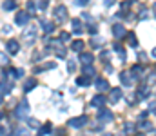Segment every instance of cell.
Masks as SVG:
<instances>
[{"label":"cell","mask_w":156,"mask_h":136,"mask_svg":"<svg viewBox=\"0 0 156 136\" xmlns=\"http://www.w3.org/2000/svg\"><path fill=\"white\" fill-rule=\"evenodd\" d=\"M47 51L55 53L58 58H66V54H67V49H66V45L62 44L60 38H58V40H49V44H47Z\"/></svg>","instance_id":"cell-1"},{"label":"cell","mask_w":156,"mask_h":136,"mask_svg":"<svg viewBox=\"0 0 156 136\" xmlns=\"http://www.w3.org/2000/svg\"><path fill=\"white\" fill-rule=\"evenodd\" d=\"M29 111H31V107H29L27 100H22V102L16 105V109H15V116H16L18 120H27Z\"/></svg>","instance_id":"cell-2"},{"label":"cell","mask_w":156,"mask_h":136,"mask_svg":"<svg viewBox=\"0 0 156 136\" xmlns=\"http://www.w3.org/2000/svg\"><path fill=\"white\" fill-rule=\"evenodd\" d=\"M22 40H24L27 45L35 44V40H37V27H35V26H29L27 29H24V33H22Z\"/></svg>","instance_id":"cell-3"},{"label":"cell","mask_w":156,"mask_h":136,"mask_svg":"<svg viewBox=\"0 0 156 136\" xmlns=\"http://www.w3.org/2000/svg\"><path fill=\"white\" fill-rule=\"evenodd\" d=\"M55 20L58 22V24H64L66 20H67V7L66 5H56L55 7Z\"/></svg>","instance_id":"cell-4"},{"label":"cell","mask_w":156,"mask_h":136,"mask_svg":"<svg viewBox=\"0 0 156 136\" xmlns=\"http://www.w3.org/2000/svg\"><path fill=\"white\" fill-rule=\"evenodd\" d=\"M120 82H122L123 87H131V85L134 84V76L131 75V71H122V75H120Z\"/></svg>","instance_id":"cell-5"},{"label":"cell","mask_w":156,"mask_h":136,"mask_svg":"<svg viewBox=\"0 0 156 136\" xmlns=\"http://www.w3.org/2000/svg\"><path fill=\"white\" fill-rule=\"evenodd\" d=\"M29 18H31V15H29L27 11H20V13H16V16H15V24H16V26H27Z\"/></svg>","instance_id":"cell-6"},{"label":"cell","mask_w":156,"mask_h":136,"mask_svg":"<svg viewBox=\"0 0 156 136\" xmlns=\"http://www.w3.org/2000/svg\"><path fill=\"white\" fill-rule=\"evenodd\" d=\"M87 124V116H78V118H71L69 120V127H75V129H80Z\"/></svg>","instance_id":"cell-7"},{"label":"cell","mask_w":156,"mask_h":136,"mask_svg":"<svg viewBox=\"0 0 156 136\" xmlns=\"http://www.w3.org/2000/svg\"><path fill=\"white\" fill-rule=\"evenodd\" d=\"M113 35H115L116 40H120V38L127 37V31H125V27H123L122 24H115V26H113Z\"/></svg>","instance_id":"cell-8"},{"label":"cell","mask_w":156,"mask_h":136,"mask_svg":"<svg viewBox=\"0 0 156 136\" xmlns=\"http://www.w3.org/2000/svg\"><path fill=\"white\" fill-rule=\"evenodd\" d=\"M120 98H122V89L120 87H113V89L109 91V102L111 103H118Z\"/></svg>","instance_id":"cell-9"},{"label":"cell","mask_w":156,"mask_h":136,"mask_svg":"<svg viewBox=\"0 0 156 136\" xmlns=\"http://www.w3.org/2000/svg\"><path fill=\"white\" fill-rule=\"evenodd\" d=\"M107 102V98L104 96V94H96V96H93V100H91V105L93 107H104V103Z\"/></svg>","instance_id":"cell-10"},{"label":"cell","mask_w":156,"mask_h":136,"mask_svg":"<svg viewBox=\"0 0 156 136\" xmlns=\"http://www.w3.org/2000/svg\"><path fill=\"white\" fill-rule=\"evenodd\" d=\"M5 49H7V53H11V54H16V53L20 51V44H18L16 40H9V42L5 44Z\"/></svg>","instance_id":"cell-11"},{"label":"cell","mask_w":156,"mask_h":136,"mask_svg":"<svg viewBox=\"0 0 156 136\" xmlns=\"http://www.w3.org/2000/svg\"><path fill=\"white\" fill-rule=\"evenodd\" d=\"M71 26H73V33H75V35H82V33H83V24H82V20L73 18V20H71Z\"/></svg>","instance_id":"cell-12"},{"label":"cell","mask_w":156,"mask_h":136,"mask_svg":"<svg viewBox=\"0 0 156 136\" xmlns=\"http://www.w3.org/2000/svg\"><path fill=\"white\" fill-rule=\"evenodd\" d=\"M98 118H100V122H113V113L107 109H100Z\"/></svg>","instance_id":"cell-13"},{"label":"cell","mask_w":156,"mask_h":136,"mask_svg":"<svg viewBox=\"0 0 156 136\" xmlns=\"http://www.w3.org/2000/svg\"><path fill=\"white\" fill-rule=\"evenodd\" d=\"M40 26H42L44 33H47V35H51V33L55 31V24H53V22H47V20H40Z\"/></svg>","instance_id":"cell-14"},{"label":"cell","mask_w":156,"mask_h":136,"mask_svg":"<svg viewBox=\"0 0 156 136\" xmlns=\"http://www.w3.org/2000/svg\"><path fill=\"white\" fill-rule=\"evenodd\" d=\"M94 85H96V89L98 91H107L109 89V82H107L105 78H96Z\"/></svg>","instance_id":"cell-15"},{"label":"cell","mask_w":156,"mask_h":136,"mask_svg":"<svg viewBox=\"0 0 156 136\" xmlns=\"http://www.w3.org/2000/svg\"><path fill=\"white\" fill-rule=\"evenodd\" d=\"M80 62H82V65H93V54L91 53H82Z\"/></svg>","instance_id":"cell-16"},{"label":"cell","mask_w":156,"mask_h":136,"mask_svg":"<svg viewBox=\"0 0 156 136\" xmlns=\"http://www.w3.org/2000/svg\"><path fill=\"white\" fill-rule=\"evenodd\" d=\"M5 76H11V78H22V76H24V71H22V69H15V67H11V69H7Z\"/></svg>","instance_id":"cell-17"},{"label":"cell","mask_w":156,"mask_h":136,"mask_svg":"<svg viewBox=\"0 0 156 136\" xmlns=\"http://www.w3.org/2000/svg\"><path fill=\"white\" fill-rule=\"evenodd\" d=\"M76 85H82V87H87V85H91V76H87V75H83V76H78V78H76Z\"/></svg>","instance_id":"cell-18"},{"label":"cell","mask_w":156,"mask_h":136,"mask_svg":"<svg viewBox=\"0 0 156 136\" xmlns=\"http://www.w3.org/2000/svg\"><path fill=\"white\" fill-rule=\"evenodd\" d=\"M149 94H151V87L149 85H140L138 87V96L140 98H147Z\"/></svg>","instance_id":"cell-19"},{"label":"cell","mask_w":156,"mask_h":136,"mask_svg":"<svg viewBox=\"0 0 156 136\" xmlns=\"http://www.w3.org/2000/svg\"><path fill=\"white\" fill-rule=\"evenodd\" d=\"M56 65L53 64V62H47V64H44V65H38V67H35V73H42V71H49V69H55Z\"/></svg>","instance_id":"cell-20"},{"label":"cell","mask_w":156,"mask_h":136,"mask_svg":"<svg viewBox=\"0 0 156 136\" xmlns=\"http://www.w3.org/2000/svg\"><path fill=\"white\" fill-rule=\"evenodd\" d=\"M35 87H37L35 78H27V80H26V84H24V91H26V92H29V91H33Z\"/></svg>","instance_id":"cell-21"},{"label":"cell","mask_w":156,"mask_h":136,"mask_svg":"<svg viewBox=\"0 0 156 136\" xmlns=\"http://www.w3.org/2000/svg\"><path fill=\"white\" fill-rule=\"evenodd\" d=\"M2 9H4V11H13V9H16V2H15V0H5V2L2 4Z\"/></svg>","instance_id":"cell-22"},{"label":"cell","mask_w":156,"mask_h":136,"mask_svg":"<svg viewBox=\"0 0 156 136\" xmlns=\"http://www.w3.org/2000/svg\"><path fill=\"white\" fill-rule=\"evenodd\" d=\"M115 51L118 53V56H120V60H122V62H123V60H127V53H125V49H123L120 44H115Z\"/></svg>","instance_id":"cell-23"},{"label":"cell","mask_w":156,"mask_h":136,"mask_svg":"<svg viewBox=\"0 0 156 136\" xmlns=\"http://www.w3.org/2000/svg\"><path fill=\"white\" fill-rule=\"evenodd\" d=\"M127 44L131 45V47H136L138 45V38H136L134 33H127Z\"/></svg>","instance_id":"cell-24"},{"label":"cell","mask_w":156,"mask_h":136,"mask_svg":"<svg viewBox=\"0 0 156 136\" xmlns=\"http://www.w3.org/2000/svg\"><path fill=\"white\" fill-rule=\"evenodd\" d=\"M142 73H144V67H142V65H133L131 75H133L134 78H140V76H142Z\"/></svg>","instance_id":"cell-25"},{"label":"cell","mask_w":156,"mask_h":136,"mask_svg":"<svg viewBox=\"0 0 156 136\" xmlns=\"http://www.w3.org/2000/svg\"><path fill=\"white\" fill-rule=\"evenodd\" d=\"M11 87H13L11 82H5V80L0 82V92H11Z\"/></svg>","instance_id":"cell-26"},{"label":"cell","mask_w":156,"mask_h":136,"mask_svg":"<svg viewBox=\"0 0 156 136\" xmlns=\"http://www.w3.org/2000/svg\"><path fill=\"white\" fill-rule=\"evenodd\" d=\"M83 44H85V42H82V40H75V42L71 44V49H73L75 53H82V49H83Z\"/></svg>","instance_id":"cell-27"},{"label":"cell","mask_w":156,"mask_h":136,"mask_svg":"<svg viewBox=\"0 0 156 136\" xmlns=\"http://www.w3.org/2000/svg\"><path fill=\"white\" fill-rule=\"evenodd\" d=\"M123 129H125V134H133V133L136 131V125H134V124H131V122H127V124L123 125Z\"/></svg>","instance_id":"cell-28"},{"label":"cell","mask_w":156,"mask_h":136,"mask_svg":"<svg viewBox=\"0 0 156 136\" xmlns=\"http://www.w3.org/2000/svg\"><path fill=\"white\" fill-rule=\"evenodd\" d=\"M37 7H38V5H37V4H35L33 0H29V2H27V13H29V15H35Z\"/></svg>","instance_id":"cell-29"},{"label":"cell","mask_w":156,"mask_h":136,"mask_svg":"<svg viewBox=\"0 0 156 136\" xmlns=\"http://www.w3.org/2000/svg\"><path fill=\"white\" fill-rule=\"evenodd\" d=\"M82 71H83V75H87V76H93V75H94V67H93V65H83Z\"/></svg>","instance_id":"cell-30"},{"label":"cell","mask_w":156,"mask_h":136,"mask_svg":"<svg viewBox=\"0 0 156 136\" xmlns=\"http://www.w3.org/2000/svg\"><path fill=\"white\" fill-rule=\"evenodd\" d=\"M51 129H53V125H51V124L47 122V124H44V125H42L40 133H42V134H51Z\"/></svg>","instance_id":"cell-31"},{"label":"cell","mask_w":156,"mask_h":136,"mask_svg":"<svg viewBox=\"0 0 156 136\" xmlns=\"http://www.w3.org/2000/svg\"><path fill=\"white\" fill-rule=\"evenodd\" d=\"M47 4H49V0H38V4H37V5H38V9L44 11V9H47Z\"/></svg>","instance_id":"cell-32"},{"label":"cell","mask_w":156,"mask_h":136,"mask_svg":"<svg viewBox=\"0 0 156 136\" xmlns=\"http://www.w3.org/2000/svg\"><path fill=\"white\" fill-rule=\"evenodd\" d=\"M67 69H69V73H75V69H76L75 60H69V62H67Z\"/></svg>","instance_id":"cell-33"},{"label":"cell","mask_w":156,"mask_h":136,"mask_svg":"<svg viewBox=\"0 0 156 136\" xmlns=\"http://www.w3.org/2000/svg\"><path fill=\"white\" fill-rule=\"evenodd\" d=\"M91 45H93V49H100L102 47V40H98V38L96 40H91Z\"/></svg>","instance_id":"cell-34"},{"label":"cell","mask_w":156,"mask_h":136,"mask_svg":"<svg viewBox=\"0 0 156 136\" xmlns=\"http://www.w3.org/2000/svg\"><path fill=\"white\" fill-rule=\"evenodd\" d=\"M7 60H9V58L5 56V53H2V51H0V65H5V64H7Z\"/></svg>","instance_id":"cell-35"},{"label":"cell","mask_w":156,"mask_h":136,"mask_svg":"<svg viewBox=\"0 0 156 136\" xmlns=\"http://www.w3.org/2000/svg\"><path fill=\"white\" fill-rule=\"evenodd\" d=\"M149 111H151L153 114H156V100H151V102H149Z\"/></svg>","instance_id":"cell-36"},{"label":"cell","mask_w":156,"mask_h":136,"mask_svg":"<svg viewBox=\"0 0 156 136\" xmlns=\"http://www.w3.org/2000/svg\"><path fill=\"white\" fill-rule=\"evenodd\" d=\"M131 5H133V2H131V0H125V2L122 4V11H127Z\"/></svg>","instance_id":"cell-37"},{"label":"cell","mask_w":156,"mask_h":136,"mask_svg":"<svg viewBox=\"0 0 156 136\" xmlns=\"http://www.w3.org/2000/svg\"><path fill=\"white\" fill-rule=\"evenodd\" d=\"M69 38H71L69 33H60V40H62V42H69Z\"/></svg>","instance_id":"cell-38"},{"label":"cell","mask_w":156,"mask_h":136,"mask_svg":"<svg viewBox=\"0 0 156 136\" xmlns=\"http://www.w3.org/2000/svg\"><path fill=\"white\" fill-rule=\"evenodd\" d=\"M149 16V11L147 9H142V13H140V20H145Z\"/></svg>","instance_id":"cell-39"},{"label":"cell","mask_w":156,"mask_h":136,"mask_svg":"<svg viewBox=\"0 0 156 136\" xmlns=\"http://www.w3.org/2000/svg\"><path fill=\"white\" fill-rule=\"evenodd\" d=\"M75 4L80 5V7H83V5H87V4H89V0H75Z\"/></svg>","instance_id":"cell-40"},{"label":"cell","mask_w":156,"mask_h":136,"mask_svg":"<svg viewBox=\"0 0 156 136\" xmlns=\"http://www.w3.org/2000/svg\"><path fill=\"white\" fill-rule=\"evenodd\" d=\"M2 33H4V35H9V33H11V26H4V27H2Z\"/></svg>","instance_id":"cell-41"},{"label":"cell","mask_w":156,"mask_h":136,"mask_svg":"<svg viewBox=\"0 0 156 136\" xmlns=\"http://www.w3.org/2000/svg\"><path fill=\"white\" fill-rule=\"evenodd\" d=\"M91 35H96V26H89V29H87Z\"/></svg>","instance_id":"cell-42"},{"label":"cell","mask_w":156,"mask_h":136,"mask_svg":"<svg viewBox=\"0 0 156 136\" xmlns=\"http://www.w3.org/2000/svg\"><path fill=\"white\" fill-rule=\"evenodd\" d=\"M104 4H105V5H107V7H111V5H113V4H115V0H104Z\"/></svg>","instance_id":"cell-43"},{"label":"cell","mask_w":156,"mask_h":136,"mask_svg":"<svg viewBox=\"0 0 156 136\" xmlns=\"http://www.w3.org/2000/svg\"><path fill=\"white\" fill-rule=\"evenodd\" d=\"M29 125H31V127H37V125H38V122H37V120H29Z\"/></svg>","instance_id":"cell-44"},{"label":"cell","mask_w":156,"mask_h":136,"mask_svg":"<svg viewBox=\"0 0 156 136\" xmlns=\"http://www.w3.org/2000/svg\"><path fill=\"white\" fill-rule=\"evenodd\" d=\"M4 131H5V129H4V127L0 125V136H4Z\"/></svg>","instance_id":"cell-45"},{"label":"cell","mask_w":156,"mask_h":136,"mask_svg":"<svg viewBox=\"0 0 156 136\" xmlns=\"http://www.w3.org/2000/svg\"><path fill=\"white\" fill-rule=\"evenodd\" d=\"M153 11H154V15H156V4H154V5H153Z\"/></svg>","instance_id":"cell-46"},{"label":"cell","mask_w":156,"mask_h":136,"mask_svg":"<svg viewBox=\"0 0 156 136\" xmlns=\"http://www.w3.org/2000/svg\"><path fill=\"white\" fill-rule=\"evenodd\" d=\"M153 56H156V49H154V51H153Z\"/></svg>","instance_id":"cell-47"},{"label":"cell","mask_w":156,"mask_h":136,"mask_svg":"<svg viewBox=\"0 0 156 136\" xmlns=\"http://www.w3.org/2000/svg\"><path fill=\"white\" fill-rule=\"evenodd\" d=\"M2 116H4V114H2V113H0V120H2Z\"/></svg>","instance_id":"cell-48"},{"label":"cell","mask_w":156,"mask_h":136,"mask_svg":"<svg viewBox=\"0 0 156 136\" xmlns=\"http://www.w3.org/2000/svg\"><path fill=\"white\" fill-rule=\"evenodd\" d=\"M0 103H2V96H0Z\"/></svg>","instance_id":"cell-49"}]
</instances>
